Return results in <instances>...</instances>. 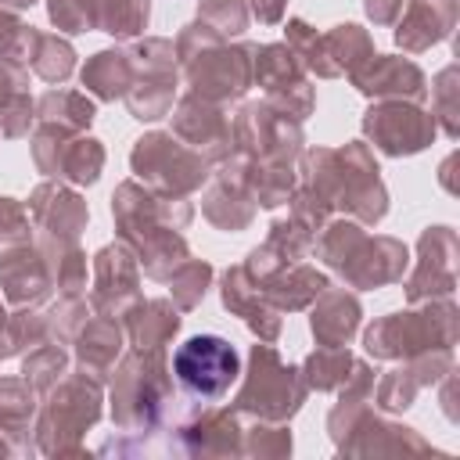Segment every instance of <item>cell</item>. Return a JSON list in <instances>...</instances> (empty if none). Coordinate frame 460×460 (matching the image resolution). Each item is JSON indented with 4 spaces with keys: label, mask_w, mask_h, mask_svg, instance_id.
<instances>
[{
    "label": "cell",
    "mask_w": 460,
    "mask_h": 460,
    "mask_svg": "<svg viewBox=\"0 0 460 460\" xmlns=\"http://www.w3.org/2000/svg\"><path fill=\"white\" fill-rule=\"evenodd\" d=\"M115 237L133 248L140 273L165 284L169 273L190 255L183 230L194 219L190 198H165L140 180H122L111 194Z\"/></svg>",
    "instance_id": "6da1fadb"
},
{
    "label": "cell",
    "mask_w": 460,
    "mask_h": 460,
    "mask_svg": "<svg viewBox=\"0 0 460 460\" xmlns=\"http://www.w3.org/2000/svg\"><path fill=\"white\" fill-rule=\"evenodd\" d=\"M295 169L302 183H309L331 201L334 216L377 226L392 208L381 165L367 140H349L341 147H305Z\"/></svg>",
    "instance_id": "7a4b0ae2"
},
{
    "label": "cell",
    "mask_w": 460,
    "mask_h": 460,
    "mask_svg": "<svg viewBox=\"0 0 460 460\" xmlns=\"http://www.w3.org/2000/svg\"><path fill=\"white\" fill-rule=\"evenodd\" d=\"M313 255L334 270L352 291H377L399 284L410 270V248L392 234H367L363 223L349 216H331L313 237Z\"/></svg>",
    "instance_id": "3957f363"
},
{
    "label": "cell",
    "mask_w": 460,
    "mask_h": 460,
    "mask_svg": "<svg viewBox=\"0 0 460 460\" xmlns=\"http://www.w3.org/2000/svg\"><path fill=\"white\" fill-rule=\"evenodd\" d=\"M108 381H111L108 399H111L115 431L158 435L183 402V395L172 385L165 349H129V352H122Z\"/></svg>",
    "instance_id": "277c9868"
},
{
    "label": "cell",
    "mask_w": 460,
    "mask_h": 460,
    "mask_svg": "<svg viewBox=\"0 0 460 460\" xmlns=\"http://www.w3.org/2000/svg\"><path fill=\"white\" fill-rule=\"evenodd\" d=\"M104 413V381L68 370L54 388L40 395V413L32 424L40 456H86V435Z\"/></svg>",
    "instance_id": "5b68a950"
},
{
    "label": "cell",
    "mask_w": 460,
    "mask_h": 460,
    "mask_svg": "<svg viewBox=\"0 0 460 460\" xmlns=\"http://www.w3.org/2000/svg\"><path fill=\"white\" fill-rule=\"evenodd\" d=\"M460 338V309L449 298L410 302L406 309L377 316L363 331V349L370 359L399 363L428 349H453Z\"/></svg>",
    "instance_id": "8992f818"
},
{
    "label": "cell",
    "mask_w": 460,
    "mask_h": 460,
    "mask_svg": "<svg viewBox=\"0 0 460 460\" xmlns=\"http://www.w3.org/2000/svg\"><path fill=\"white\" fill-rule=\"evenodd\" d=\"M309 385L302 377V367L288 363L273 341H255L248 349V367L241 370V388L234 392V410L241 420H277L291 424V417L305 406Z\"/></svg>",
    "instance_id": "52a82bcc"
},
{
    "label": "cell",
    "mask_w": 460,
    "mask_h": 460,
    "mask_svg": "<svg viewBox=\"0 0 460 460\" xmlns=\"http://www.w3.org/2000/svg\"><path fill=\"white\" fill-rule=\"evenodd\" d=\"M129 169H133V180H140L144 187L165 198H190L212 176V162L165 129H151L133 140Z\"/></svg>",
    "instance_id": "ba28073f"
},
{
    "label": "cell",
    "mask_w": 460,
    "mask_h": 460,
    "mask_svg": "<svg viewBox=\"0 0 460 460\" xmlns=\"http://www.w3.org/2000/svg\"><path fill=\"white\" fill-rule=\"evenodd\" d=\"M126 54L133 61V86L126 90V111L137 122H158L169 119L176 104V47L165 36H137L126 40Z\"/></svg>",
    "instance_id": "9c48e42d"
},
{
    "label": "cell",
    "mask_w": 460,
    "mask_h": 460,
    "mask_svg": "<svg viewBox=\"0 0 460 460\" xmlns=\"http://www.w3.org/2000/svg\"><path fill=\"white\" fill-rule=\"evenodd\" d=\"M252 54L255 43L230 40V43H205L176 58V65H180V79L187 83V93L230 108L244 101L252 86Z\"/></svg>",
    "instance_id": "30bf717a"
},
{
    "label": "cell",
    "mask_w": 460,
    "mask_h": 460,
    "mask_svg": "<svg viewBox=\"0 0 460 460\" xmlns=\"http://www.w3.org/2000/svg\"><path fill=\"white\" fill-rule=\"evenodd\" d=\"M230 129H234V155L248 162L295 169L305 151L302 122L280 115L266 101H237V111L230 115Z\"/></svg>",
    "instance_id": "8fae6325"
},
{
    "label": "cell",
    "mask_w": 460,
    "mask_h": 460,
    "mask_svg": "<svg viewBox=\"0 0 460 460\" xmlns=\"http://www.w3.org/2000/svg\"><path fill=\"white\" fill-rule=\"evenodd\" d=\"M172 381L198 402H219L241 377V356L223 334H190L172 352Z\"/></svg>",
    "instance_id": "7c38bea8"
},
{
    "label": "cell",
    "mask_w": 460,
    "mask_h": 460,
    "mask_svg": "<svg viewBox=\"0 0 460 460\" xmlns=\"http://www.w3.org/2000/svg\"><path fill=\"white\" fill-rule=\"evenodd\" d=\"M29 151H32V165L36 172H43L47 180H61L72 187H93L104 172V144L90 133H72L61 126H47L36 122L32 137H29Z\"/></svg>",
    "instance_id": "4fadbf2b"
},
{
    "label": "cell",
    "mask_w": 460,
    "mask_h": 460,
    "mask_svg": "<svg viewBox=\"0 0 460 460\" xmlns=\"http://www.w3.org/2000/svg\"><path fill=\"white\" fill-rule=\"evenodd\" d=\"M252 86L262 90V101L280 115L305 122L316 111V86L288 43H255L252 54Z\"/></svg>",
    "instance_id": "5bb4252c"
},
{
    "label": "cell",
    "mask_w": 460,
    "mask_h": 460,
    "mask_svg": "<svg viewBox=\"0 0 460 460\" xmlns=\"http://www.w3.org/2000/svg\"><path fill=\"white\" fill-rule=\"evenodd\" d=\"M359 129L374 144V151L388 158H413L428 151L438 137L431 111L413 101H370L359 119Z\"/></svg>",
    "instance_id": "9a60e30c"
},
{
    "label": "cell",
    "mask_w": 460,
    "mask_h": 460,
    "mask_svg": "<svg viewBox=\"0 0 460 460\" xmlns=\"http://www.w3.org/2000/svg\"><path fill=\"white\" fill-rule=\"evenodd\" d=\"M456 266H460V241L456 230L446 223H435L420 230L417 237V259L413 270L402 273L406 302H428V298H449L456 291Z\"/></svg>",
    "instance_id": "2e32d148"
},
{
    "label": "cell",
    "mask_w": 460,
    "mask_h": 460,
    "mask_svg": "<svg viewBox=\"0 0 460 460\" xmlns=\"http://www.w3.org/2000/svg\"><path fill=\"white\" fill-rule=\"evenodd\" d=\"M90 277L93 280H90V298L86 302L101 316L122 320V313L144 298V291H140V262H137L133 248L122 244L119 237L93 252Z\"/></svg>",
    "instance_id": "e0dca14e"
},
{
    "label": "cell",
    "mask_w": 460,
    "mask_h": 460,
    "mask_svg": "<svg viewBox=\"0 0 460 460\" xmlns=\"http://www.w3.org/2000/svg\"><path fill=\"white\" fill-rule=\"evenodd\" d=\"M169 122H172V137H180L187 147H194L198 155H205L212 162V169L219 162H226L234 155V129H230V111L223 104H212V101H201L194 93H183L176 97L172 111H169Z\"/></svg>",
    "instance_id": "ac0fdd59"
},
{
    "label": "cell",
    "mask_w": 460,
    "mask_h": 460,
    "mask_svg": "<svg viewBox=\"0 0 460 460\" xmlns=\"http://www.w3.org/2000/svg\"><path fill=\"white\" fill-rule=\"evenodd\" d=\"M456 367L453 349H428L410 359H399V367L385 370L374 381V410L381 413H402L417 402V395L431 385H438Z\"/></svg>",
    "instance_id": "d6986e66"
},
{
    "label": "cell",
    "mask_w": 460,
    "mask_h": 460,
    "mask_svg": "<svg viewBox=\"0 0 460 460\" xmlns=\"http://www.w3.org/2000/svg\"><path fill=\"white\" fill-rule=\"evenodd\" d=\"M334 449L341 456H406V453H438L417 428L392 420L388 413L367 406L356 424L349 428V435L341 442H334Z\"/></svg>",
    "instance_id": "ffe728a7"
},
{
    "label": "cell",
    "mask_w": 460,
    "mask_h": 460,
    "mask_svg": "<svg viewBox=\"0 0 460 460\" xmlns=\"http://www.w3.org/2000/svg\"><path fill=\"white\" fill-rule=\"evenodd\" d=\"M352 90L367 101H428V75L417 61L399 58V54H370L352 75H345Z\"/></svg>",
    "instance_id": "44dd1931"
},
{
    "label": "cell",
    "mask_w": 460,
    "mask_h": 460,
    "mask_svg": "<svg viewBox=\"0 0 460 460\" xmlns=\"http://www.w3.org/2000/svg\"><path fill=\"white\" fill-rule=\"evenodd\" d=\"M29 219L36 237H54V241H79L86 223H90V205L86 198L61 180H43L29 190Z\"/></svg>",
    "instance_id": "7402d4cb"
},
{
    "label": "cell",
    "mask_w": 460,
    "mask_h": 460,
    "mask_svg": "<svg viewBox=\"0 0 460 460\" xmlns=\"http://www.w3.org/2000/svg\"><path fill=\"white\" fill-rule=\"evenodd\" d=\"M0 295L11 309H43L54 295V280H50V270H47V259L32 241H22V244H11V248H0Z\"/></svg>",
    "instance_id": "603a6c76"
},
{
    "label": "cell",
    "mask_w": 460,
    "mask_h": 460,
    "mask_svg": "<svg viewBox=\"0 0 460 460\" xmlns=\"http://www.w3.org/2000/svg\"><path fill=\"white\" fill-rule=\"evenodd\" d=\"M456 14V0H406L392 25V40L402 54H424L453 36Z\"/></svg>",
    "instance_id": "cb8c5ba5"
},
{
    "label": "cell",
    "mask_w": 460,
    "mask_h": 460,
    "mask_svg": "<svg viewBox=\"0 0 460 460\" xmlns=\"http://www.w3.org/2000/svg\"><path fill=\"white\" fill-rule=\"evenodd\" d=\"M219 302L230 316H237L252 334L255 341H277L280 331H284V313H277L255 288L252 280L244 277L241 262L226 266L223 277H219Z\"/></svg>",
    "instance_id": "d4e9b609"
},
{
    "label": "cell",
    "mask_w": 460,
    "mask_h": 460,
    "mask_svg": "<svg viewBox=\"0 0 460 460\" xmlns=\"http://www.w3.org/2000/svg\"><path fill=\"white\" fill-rule=\"evenodd\" d=\"M122 349H126L122 320L90 313L86 323L72 338V363H75V370H83V374H90L97 381H108L115 363H119V356H122Z\"/></svg>",
    "instance_id": "484cf974"
},
{
    "label": "cell",
    "mask_w": 460,
    "mask_h": 460,
    "mask_svg": "<svg viewBox=\"0 0 460 460\" xmlns=\"http://www.w3.org/2000/svg\"><path fill=\"white\" fill-rule=\"evenodd\" d=\"M363 327V302L352 288H323L309 305V331L316 345H349Z\"/></svg>",
    "instance_id": "4316f807"
},
{
    "label": "cell",
    "mask_w": 460,
    "mask_h": 460,
    "mask_svg": "<svg viewBox=\"0 0 460 460\" xmlns=\"http://www.w3.org/2000/svg\"><path fill=\"white\" fill-rule=\"evenodd\" d=\"M255 212L259 208L248 198V190L223 165H216L208 183H205V190H201V216L223 234H241V230H248L255 223Z\"/></svg>",
    "instance_id": "83f0119b"
},
{
    "label": "cell",
    "mask_w": 460,
    "mask_h": 460,
    "mask_svg": "<svg viewBox=\"0 0 460 460\" xmlns=\"http://www.w3.org/2000/svg\"><path fill=\"white\" fill-rule=\"evenodd\" d=\"M40 413V392L18 374V377H0V435L14 446L18 456L36 453V424Z\"/></svg>",
    "instance_id": "f1b7e54d"
},
{
    "label": "cell",
    "mask_w": 460,
    "mask_h": 460,
    "mask_svg": "<svg viewBox=\"0 0 460 460\" xmlns=\"http://www.w3.org/2000/svg\"><path fill=\"white\" fill-rule=\"evenodd\" d=\"M183 327V313L169 295L162 298H140L122 313V331L126 345L133 349H165Z\"/></svg>",
    "instance_id": "f546056e"
},
{
    "label": "cell",
    "mask_w": 460,
    "mask_h": 460,
    "mask_svg": "<svg viewBox=\"0 0 460 460\" xmlns=\"http://www.w3.org/2000/svg\"><path fill=\"white\" fill-rule=\"evenodd\" d=\"M327 273L309 266V262H291V266H280L277 273H270L266 280L252 284L277 313H302L313 305V298L327 288Z\"/></svg>",
    "instance_id": "4dcf8cb0"
},
{
    "label": "cell",
    "mask_w": 460,
    "mask_h": 460,
    "mask_svg": "<svg viewBox=\"0 0 460 460\" xmlns=\"http://www.w3.org/2000/svg\"><path fill=\"white\" fill-rule=\"evenodd\" d=\"M255 201V208H280L288 205L295 183H298V169L291 165H266V162H248L241 155H230L226 162H219Z\"/></svg>",
    "instance_id": "1f68e13d"
},
{
    "label": "cell",
    "mask_w": 460,
    "mask_h": 460,
    "mask_svg": "<svg viewBox=\"0 0 460 460\" xmlns=\"http://www.w3.org/2000/svg\"><path fill=\"white\" fill-rule=\"evenodd\" d=\"M79 83H83V93H90L101 104L122 101L126 90L133 86V61L126 54V47H104V50L90 54L86 65L79 68Z\"/></svg>",
    "instance_id": "d6a6232c"
},
{
    "label": "cell",
    "mask_w": 460,
    "mask_h": 460,
    "mask_svg": "<svg viewBox=\"0 0 460 460\" xmlns=\"http://www.w3.org/2000/svg\"><path fill=\"white\" fill-rule=\"evenodd\" d=\"M36 126V101L29 93V68L0 58V137L18 140Z\"/></svg>",
    "instance_id": "836d02e7"
},
{
    "label": "cell",
    "mask_w": 460,
    "mask_h": 460,
    "mask_svg": "<svg viewBox=\"0 0 460 460\" xmlns=\"http://www.w3.org/2000/svg\"><path fill=\"white\" fill-rule=\"evenodd\" d=\"M374 381H377V370L367 359H356L349 381L334 392L338 402L327 410V435H331V442H341L349 435V428L356 424V417L367 406H374Z\"/></svg>",
    "instance_id": "e575fe53"
},
{
    "label": "cell",
    "mask_w": 460,
    "mask_h": 460,
    "mask_svg": "<svg viewBox=\"0 0 460 460\" xmlns=\"http://www.w3.org/2000/svg\"><path fill=\"white\" fill-rule=\"evenodd\" d=\"M97 119V101L83 90H65V86H50L36 97V122L47 126H61L72 133H86Z\"/></svg>",
    "instance_id": "d590c367"
},
{
    "label": "cell",
    "mask_w": 460,
    "mask_h": 460,
    "mask_svg": "<svg viewBox=\"0 0 460 460\" xmlns=\"http://www.w3.org/2000/svg\"><path fill=\"white\" fill-rule=\"evenodd\" d=\"M36 237V234H32ZM54 291L58 295H86V252L79 248V241H54V237H36Z\"/></svg>",
    "instance_id": "8d00e7d4"
},
{
    "label": "cell",
    "mask_w": 460,
    "mask_h": 460,
    "mask_svg": "<svg viewBox=\"0 0 460 460\" xmlns=\"http://www.w3.org/2000/svg\"><path fill=\"white\" fill-rule=\"evenodd\" d=\"M323 50H327V65L341 79V75H352L374 54V36L356 22H338L323 32Z\"/></svg>",
    "instance_id": "74e56055"
},
{
    "label": "cell",
    "mask_w": 460,
    "mask_h": 460,
    "mask_svg": "<svg viewBox=\"0 0 460 460\" xmlns=\"http://www.w3.org/2000/svg\"><path fill=\"white\" fill-rule=\"evenodd\" d=\"M298 367H302V377H305L309 392L313 388L316 392H338L349 381V374L356 367V356L349 352V345H316Z\"/></svg>",
    "instance_id": "f35d334b"
},
{
    "label": "cell",
    "mask_w": 460,
    "mask_h": 460,
    "mask_svg": "<svg viewBox=\"0 0 460 460\" xmlns=\"http://www.w3.org/2000/svg\"><path fill=\"white\" fill-rule=\"evenodd\" d=\"M75 47L61 32H36L32 54H29V72L50 86H61L75 72Z\"/></svg>",
    "instance_id": "ab89813d"
},
{
    "label": "cell",
    "mask_w": 460,
    "mask_h": 460,
    "mask_svg": "<svg viewBox=\"0 0 460 460\" xmlns=\"http://www.w3.org/2000/svg\"><path fill=\"white\" fill-rule=\"evenodd\" d=\"M151 22V0H93V29L115 40L144 36Z\"/></svg>",
    "instance_id": "60d3db41"
},
{
    "label": "cell",
    "mask_w": 460,
    "mask_h": 460,
    "mask_svg": "<svg viewBox=\"0 0 460 460\" xmlns=\"http://www.w3.org/2000/svg\"><path fill=\"white\" fill-rule=\"evenodd\" d=\"M284 43H288V50L298 58V65L309 72V79H338L334 68L327 65L323 32L313 29L305 18H288V22H284Z\"/></svg>",
    "instance_id": "b9f144b4"
},
{
    "label": "cell",
    "mask_w": 460,
    "mask_h": 460,
    "mask_svg": "<svg viewBox=\"0 0 460 460\" xmlns=\"http://www.w3.org/2000/svg\"><path fill=\"white\" fill-rule=\"evenodd\" d=\"M212 277H216V270H212L208 259H194V255H187V259L169 273V280H165L169 298L176 302V309H180V313L198 309V305L205 302L208 288H212Z\"/></svg>",
    "instance_id": "7bdbcfd3"
},
{
    "label": "cell",
    "mask_w": 460,
    "mask_h": 460,
    "mask_svg": "<svg viewBox=\"0 0 460 460\" xmlns=\"http://www.w3.org/2000/svg\"><path fill=\"white\" fill-rule=\"evenodd\" d=\"M68 370H72V352H68V345H58V341H40L36 349H29L22 356V377L40 395L47 388H54Z\"/></svg>",
    "instance_id": "ee69618b"
},
{
    "label": "cell",
    "mask_w": 460,
    "mask_h": 460,
    "mask_svg": "<svg viewBox=\"0 0 460 460\" xmlns=\"http://www.w3.org/2000/svg\"><path fill=\"white\" fill-rule=\"evenodd\" d=\"M428 93H431V119H435L438 133L456 140L460 137V72H456V65H446L442 72H435Z\"/></svg>",
    "instance_id": "f6af8a7d"
},
{
    "label": "cell",
    "mask_w": 460,
    "mask_h": 460,
    "mask_svg": "<svg viewBox=\"0 0 460 460\" xmlns=\"http://www.w3.org/2000/svg\"><path fill=\"white\" fill-rule=\"evenodd\" d=\"M295 438H291V424H277V420H252L241 431V456H259V460H284L291 456Z\"/></svg>",
    "instance_id": "bcb514c9"
},
{
    "label": "cell",
    "mask_w": 460,
    "mask_h": 460,
    "mask_svg": "<svg viewBox=\"0 0 460 460\" xmlns=\"http://www.w3.org/2000/svg\"><path fill=\"white\" fill-rule=\"evenodd\" d=\"M90 302L86 295H58V302H50L43 309V320H47V341H58V345H72L75 331L86 323L90 316Z\"/></svg>",
    "instance_id": "7dc6e473"
},
{
    "label": "cell",
    "mask_w": 460,
    "mask_h": 460,
    "mask_svg": "<svg viewBox=\"0 0 460 460\" xmlns=\"http://www.w3.org/2000/svg\"><path fill=\"white\" fill-rule=\"evenodd\" d=\"M198 22H205L219 40H241L248 22H252V11H248V0H198Z\"/></svg>",
    "instance_id": "c3c4849f"
},
{
    "label": "cell",
    "mask_w": 460,
    "mask_h": 460,
    "mask_svg": "<svg viewBox=\"0 0 460 460\" xmlns=\"http://www.w3.org/2000/svg\"><path fill=\"white\" fill-rule=\"evenodd\" d=\"M313 237H316V234H309L298 219L288 216V219H273V223H270V234H266L262 244H266L280 262L291 266V262H302V259L313 255Z\"/></svg>",
    "instance_id": "681fc988"
},
{
    "label": "cell",
    "mask_w": 460,
    "mask_h": 460,
    "mask_svg": "<svg viewBox=\"0 0 460 460\" xmlns=\"http://www.w3.org/2000/svg\"><path fill=\"white\" fill-rule=\"evenodd\" d=\"M36 25H25L18 18V11H7L0 7V58L4 61H14V65H25L29 68V54H32V43H36Z\"/></svg>",
    "instance_id": "f907efd6"
},
{
    "label": "cell",
    "mask_w": 460,
    "mask_h": 460,
    "mask_svg": "<svg viewBox=\"0 0 460 460\" xmlns=\"http://www.w3.org/2000/svg\"><path fill=\"white\" fill-rule=\"evenodd\" d=\"M288 216L291 219H298L309 234H320L323 226H327V219L334 216V208H331V201L320 194V190H313L309 183H295V190H291V198H288Z\"/></svg>",
    "instance_id": "816d5d0a"
},
{
    "label": "cell",
    "mask_w": 460,
    "mask_h": 460,
    "mask_svg": "<svg viewBox=\"0 0 460 460\" xmlns=\"http://www.w3.org/2000/svg\"><path fill=\"white\" fill-rule=\"evenodd\" d=\"M47 18L58 32H93V0H47Z\"/></svg>",
    "instance_id": "f5cc1de1"
},
{
    "label": "cell",
    "mask_w": 460,
    "mask_h": 460,
    "mask_svg": "<svg viewBox=\"0 0 460 460\" xmlns=\"http://www.w3.org/2000/svg\"><path fill=\"white\" fill-rule=\"evenodd\" d=\"M11 341H14V352H29L36 349L40 341H47V320H43V309H11Z\"/></svg>",
    "instance_id": "db71d44e"
},
{
    "label": "cell",
    "mask_w": 460,
    "mask_h": 460,
    "mask_svg": "<svg viewBox=\"0 0 460 460\" xmlns=\"http://www.w3.org/2000/svg\"><path fill=\"white\" fill-rule=\"evenodd\" d=\"M22 241H32V219H29V208H25L18 198L0 194V248L22 244Z\"/></svg>",
    "instance_id": "11a10c76"
},
{
    "label": "cell",
    "mask_w": 460,
    "mask_h": 460,
    "mask_svg": "<svg viewBox=\"0 0 460 460\" xmlns=\"http://www.w3.org/2000/svg\"><path fill=\"white\" fill-rule=\"evenodd\" d=\"M402 4H406V0H363V11H367V18H370L377 29H392L395 18L402 14Z\"/></svg>",
    "instance_id": "9f6ffc18"
},
{
    "label": "cell",
    "mask_w": 460,
    "mask_h": 460,
    "mask_svg": "<svg viewBox=\"0 0 460 460\" xmlns=\"http://www.w3.org/2000/svg\"><path fill=\"white\" fill-rule=\"evenodd\" d=\"M252 18H259V25H280L288 14V0H248Z\"/></svg>",
    "instance_id": "6f0895ef"
},
{
    "label": "cell",
    "mask_w": 460,
    "mask_h": 460,
    "mask_svg": "<svg viewBox=\"0 0 460 460\" xmlns=\"http://www.w3.org/2000/svg\"><path fill=\"white\" fill-rule=\"evenodd\" d=\"M438 388H442V392H438L442 413H446V420H453V424H456V420H460V413H456V367L438 381Z\"/></svg>",
    "instance_id": "680465c9"
},
{
    "label": "cell",
    "mask_w": 460,
    "mask_h": 460,
    "mask_svg": "<svg viewBox=\"0 0 460 460\" xmlns=\"http://www.w3.org/2000/svg\"><path fill=\"white\" fill-rule=\"evenodd\" d=\"M14 341H11V309L0 302V359H14Z\"/></svg>",
    "instance_id": "91938a15"
},
{
    "label": "cell",
    "mask_w": 460,
    "mask_h": 460,
    "mask_svg": "<svg viewBox=\"0 0 460 460\" xmlns=\"http://www.w3.org/2000/svg\"><path fill=\"white\" fill-rule=\"evenodd\" d=\"M36 0H0V7H7V11H25V7H32Z\"/></svg>",
    "instance_id": "94428289"
},
{
    "label": "cell",
    "mask_w": 460,
    "mask_h": 460,
    "mask_svg": "<svg viewBox=\"0 0 460 460\" xmlns=\"http://www.w3.org/2000/svg\"><path fill=\"white\" fill-rule=\"evenodd\" d=\"M0 456H18V453H14V446H11L4 435H0Z\"/></svg>",
    "instance_id": "6125c7cd"
},
{
    "label": "cell",
    "mask_w": 460,
    "mask_h": 460,
    "mask_svg": "<svg viewBox=\"0 0 460 460\" xmlns=\"http://www.w3.org/2000/svg\"><path fill=\"white\" fill-rule=\"evenodd\" d=\"M0 140H4V137H0Z\"/></svg>",
    "instance_id": "be15d7a7"
}]
</instances>
